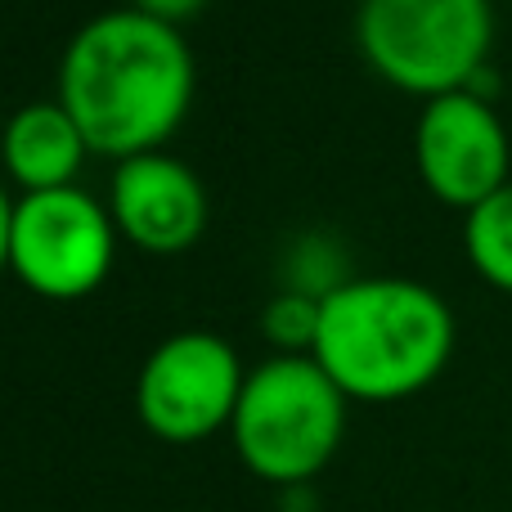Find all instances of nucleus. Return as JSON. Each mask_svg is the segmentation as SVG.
Returning <instances> with one entry per match:
<instances>
[{"mask_svg": "<svg viewBox=\"0 0 512 512\" xmlns=\"http://www.w3.org/2000/svg\"><path fill=\"white\" fill-rule=\"evenodd\" d=\"M194 86L198 68L185 32L122 5L68 36L54 99L81 126L90 153L122 162L167 144L194 104Z\"/></svg>", "mask_w": 512, "mask_h": 512, "instance_id": "obj_1", "label": "nucleus"}, {"mask_svg": "<svg viewBox=\"0 0 512 512\" xmlns=\"http://www.w3.org/2000/svg\"><path fill=\"white\" fill-rule=\"evenodd\" d=\"M454 310L409 274H351L319 306L315 360L346 400L391 405L432 387L454 355Z\"/></svg>", "mask_w": 512, "mask_h": 512, "instance_id": "obj_2", "label": "nucleus"}, {"mask_svg": "<svg viewBox=\"0 0 512 512\" xmlns=\"http://www.w3.org/2000/svg\"><path fill=\"white\" fill-rule=\"evenodd\" d=\"M342 432L346 396L315 355H270L248 369L230 436L252 477L301 486L328 468Z\"/></svg>", "mask_w": 512, "mask_h": 512, "instance_id": "obj_3", "label": "nucleus"}, {"mask_svg": "<svg viewBox=\"0 0 512 512\" xmlns=\"http://www.w3.org/2000/svg\"><path fill=\"white\" fill-rule=\"evenodd\" d=\"M355 41L382 81L436 99L490 68L495 9L490 0H360Z\"/></svg>", "mask_w": 512, "mask_h": 512, "instance_id": "obj_4", "label": "nucleus"}, {"mask_svg": "<svg viewBox=\"0 0 512 512\" xmlns=\"http://www.w3.org/2000/svg\"><path fill=\"white\" fill-rule=\"evenodd\" d=\"M117 256V221L108 203L81 185L41 189L14 203L9 270L50 301L90 297Z\"/></svg>", "mask_w": 512, "mask_h": 512, "instance_id": "obj_5", "label": "nucleus"}, {"mask_svg": "<svg viewBox=\"0 0 512 512\" xmlns=\"http://www.w3.org/2000/svg\"><path fill=\"white\" fill-rule=\"evenodd\" d=\"M243 360L212 328L171 333L144 355L135 378V409L153 436L171 445L207 441L234 423L243 396Z\"/></svg>", "mask_w": 512, "mask_h": 512, "instance_id": "obj_6", "label": "nucleus"}, {"mask_svg": "<svg viewBox=\"0 0 512 512\" xmlns=\"http://www.w3.org/2000/svg\"><path fill=\"white\" fill-rule=\"evenodd\" d=\"M414 162L432 198L472 212L508 185V126L495 104L472 90L423 99V113L414 122Z\"/></svg>", "mask_w": 512, "mask_h": 512, "instance_id": "obj_7", "label": "nucleus"}, {"mask_svg": "<svg viewBox=\"0 0 512 512\" xmlns=\"http://www.w3.org/2000/svg\"><path fill=\"white\" fill-rule=\"evenodd\" d=\"M108 212L117 221V234L144 252H189L207 230V185L185 158L167 149L135 153L113 167L108 180Z\"/></svg>", "mask_w": 512, "mask_h": 512, "instance_id": "obj_8", "label": "nucleus"}, {"mask_svg": "<svg viewBox=\"0 0 512 512\" xmlns=\"http://www.w3.org/2000/svg\"><path fill=\"white\" fill-rule=\"evenodd\" d=\"M86 153V135L59 99H32V104L14 108L9 122L0 126V162L23 185V194L77 185Z\"/></svg>", "mask_w": 512, "mask_h": 512, "instance_id": "obj_9", "label": "nucleus"}, {"mask_svg": "<svg viewBox=\"0 0 512 512\" xmlns=\"http://www.w3.org/2000/svg\"><path fill=\"white\" fill-rule=\"evenodd\" d=\"M463 252L490 288L512 292V180L463 212Z\"/></svg>", "mask_w": 512, "mask_h": 512, "instance_id": "obj_10", "label": "nucleus"}, {"mask_svg": "<svg viewBox=\"0 0 512 512\" xmlns=\"http://www.w3.org/2000/svg\"><path fill=\"white\" fill-rule=\"evenodd\" d=\"M319 306H324V297L279 288L261 310V333L279 346V355H310L319 337Z\"/></svg>", "mask_w": 512, "mask_h": 512, "instance_id": "obj_11", "label": "nucleus"}, {"mask_svg": "<svg viewBox=\"0 0 512 512\" xmlns=\"http://www.w3.org/2000/svg\"><path fill=\"white\" fill-rule=\"evenodd\" d=\"M140 14H153V18H162V23H185V18H194L198 9L207 5V0H131Z\"/></svg>", "mask_w": 512, "mask_h": 512, "instance_id": "obj_12", "label": "nucleus"}, {"mask_svg": "<svg viewBox=\"0 0 512 512\" xmlns=\"http://www.w3.org/2000/svg\"><path fill=\"white\" fill-rule=\"evenodd\" d=\"M14 203L18 198L5 194V185H0V274L9 270V239H14Z\"/></svg>", "mask_w": 512, "mask_h": 512, "instance_id": "obj_13", "label": "nucleus"}, {"mask_svg": "<svg viewBox=\"0 0 512 512\" xmlns=\"http://www.w3.org/2000/svg\"><path fill=\"white\" fill-rule=\"evenodd\" d=\"M279 512H310V508H279Z\"/></svg>", "mask_w": 512, "mask_h": 512, "instance_id": "obj_14", "label": "nucleus"}]
</instances>
